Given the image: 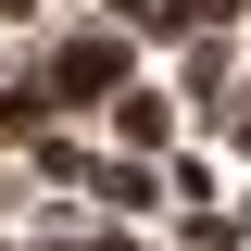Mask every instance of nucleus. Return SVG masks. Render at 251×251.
Masks as SVG:
<instances>
[{"mask_svg": "<svg viewBox=\"0 0 251 251\" xmlns=\"http://www.w3.org/2000/svg\"><path fill=\"white\" fill-rule=\"evenodd\" d=\"M113 138H126V151H163V138H176V113H163L151 88H126V100H113Z\"/></svg>", "mask_w": 251, "mask_h": 251, "instance_id": "nucleus-1", "label": "nucleus"}, {"mask_svg": "<svg viewBox=\"0 0 251 251\" xmlns=\"http://www.w3.org/2000/svg\"><path fill=\"white\" fill-rule=\"evenodd\" d=\"M113 13H126V25H151V38L176 25V0H113Z\"/></svg>", "mask_w": 251, "mask_h": 251, "instance_id": "nucleus-2", "label": "nucleus"}]
</instances>
